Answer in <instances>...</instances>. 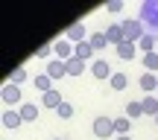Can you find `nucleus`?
I'll use <instances>...</instances> for the list:
<instances>
[{
  "instance_id": "obj_1",
  "label": "nucleus",
  "mask_w": 158,
  "mask_h": 140,
  "mask_svg": "<svg viewBox=\"0 0 158 140\" xmlns=\"http://www.w3.org/2000/svg\"><path fill=\"white\" fill-rule=\"evenodd\" d=\"M138 21L143 23V29H147L149 35H158V0H143Z\"/></svg>"
},
{
  "instance_id": "obj_2",
  "label": "nucleus",
  "mask_w": 158,
  "mask_h": 140,
  "mask_svg": "<svg viewBox=\"0 0 158 140\" xmlns=\"http://www.w3.org/2000/svg\"><path fill=\"white\" fill-rule=\"evenodd\" d=\"M120 26H123V38L132 41V44H135V41H141L143 35H147V29H143V23L138 21V18H126Z\"/></svg>"
},
{
  "instance_id": "obj_3",
  "label": "nucleus",
  "mask_w": 158,
  "mask_h": 140,
  "mask_svg": "<svg viewBox=\"0 0 158 140\" xmlns=\"http://www.w3.org/2000/svg\"><path fill=\"white\" fill-rule=\"evenodd\" d=\"M64 38H68L70 44H82V41H88L91 35H88V26H85V23L79 21V23H70V26H68V32H64Z\"/></svg>"
},
{
  "instance_id": "obj_4",
  "label": "nucleus",
  "mask_w": 158,
  "mask_h": 140,
  "mask_svg": "<svg viewBox=\"0 0 158 140\" xmlns=\"http://www.w3.org/2000/svg\"><path fill=\"white\" fill-rule=\"evenodd\" d=\"M91 73H94V79H100V82H106V79L114 76L111 64H108L106 58H94V62H91Z\"/></svg>"
},
{
  "instance_id": "obj_5",
  "label": "nucleus",
  "mask_w": 158,
  "mask_h": 140,
  "mask_svg": "<svg viewBox=\"0 0 158 140\" xmlns=\"http://www.w3.org/2000/svg\"><path fill=\"white\" fill-rule=\"evenodd\" d=\"M53 53H56L59 62H70L73 58V44L68 38H59V41H53Z\"/></svg>"
},
{
  "instance_id": "obj_6",
  "label": "nucleus",
  "mask_w": 158,
  "mask_h": 140,
  "mask_svg": "<svg viewBox=\"0 0 158 140\" xmlns=\"http://www.w3.org/2000/svg\"><path fill=\"white\" fill-rule=\"evenodd\" d=\"M94 134L102 137V140L111 137V134H114V120H111V117H97V120H94Z\"/></svg>"
},
{
  "instance_id": "obj_7",
  "label": "nucleus",
  "mask_w": 158,
  "mask_h": 140,
  "mask_svg": "<svg viewBox=\"0 0 158 140\" xmlns=\"http://www.w3.org/2000/svg\"><path fill=\"white\" fill-rule=\"evenodd\" d=\"M47 76L56 82V79H62V76H68V62H59V58H50L47 62Z\"/></svg>"
},
{
  "instance_id": "obj_8",
  "label": "nucleus",
  "mask_w": 158,
  "mask_h": 140,
  "mask_svg": "<svg viewBox=\"0 0 158 140\" xmlns=\"http://www.w3.org/2000/svg\"><path fill=\"white\" fill-rule=\"evenodd\" d=\"M0 96H3L6 105H18V102H21V88H18V85H12V82H6Z\"/></svg>"
},
{
  "instance_id": "obj_9",
  "label": "nucleus",
  "mask_w": 158,
  "mask_h": 140,
  "mask_svg": "<svg viewBox=\"0 0 158 140\" xmlns=\"http://www.w3.org/2000/svg\"><path fill=\"white\" fill-rule=\"evenodd\" d=\"M106 38H108V44H114V47H117V44H123V26H120V23H108V26H106Z\"/></svg>"
},
{
  "instance_id": "obj_10",
  "label": "nucleus",
  "mask_w": 158,
  "mask_h": 140,
  "mask_svg": "<svg viewBox=\"0 0 158 140\" xmlns=\"http://www.w3.org/2000/svg\"><path fill=\"white\" fill-rule=\"evenodd\" d=\"M135 56H138V44H132V41H123V44H117V58H123V62H132Z\"/></svg>"
},
{
  "instance_id": "obj_11",
  "label": "nucleus",
  "mask_w": 158,
  "mask_h": 140,
  "mask_svg": "<svg viewBox=\"0 0 158 140\" xmlns=\"http://www.w3.org/2000/svg\"><path fill=\"white\" fill-rule=\"evenodd\" d=\"M23 123V117H21V111H3V129H18V126Z\"/></svg>"
},
{
  "instance_id": "obj_12",
  "label": "nucleus",
  "mask_w": 158,
  "mask_h": 140,
  "mask_svg": "<svg viewBox=\"0 0 158 140\" xmlns=\"http://www.w3.org/2000/svg\"><path fill=\"white\" fill-rule=\"evenodd\" d=\"M141 90H143V94H152V90H158V76H155V73H143V76H141Z\"/></svg>"
},
{
  "instance_id": "obj_13",
  "label": "nucleus",
  "mask_w": 158,
  "mask_h": 140,
  "mask_svg": "<svg viewBox=\"0 0 158 140\" xmlns=\"http://www.w3.org/2000/svg\"><path fill=\"white\" fill-rule=\"evenodd\" d=\"M126 117H129V120L143 117V102L141 99H129V102H126Z\"/></svg>"
},
{
  "instance_id": "obj_14",
  "label": "nucleus",
  "mask_w": 158,
  "mask_h": 140,
  "mask_svg": "<svg viewBox=\"0 0 158 140\" xmlns=\"http://www.w3.org/2000/svg\"><path fill=\"white\" fill-rule=\"evenodd\" d=\"M138 50H143V53H155L158 50V35H143L141 41H138Z\"/></svg>"
},
{
  "instance_id": "obj_15",
  "label": "nucleus",
  "mask_w": 158,
  "mask_h": 140,
  "mask_svg": "<svg viewBox=\"0 0 158 140\" xmlns=\"http://www.w3.org/2000/svg\"><path fill=\"white\" fill-rule=\"evenodd\" d=\"M143 114H147V117H158V96L155 94H149V96H143Z\"/></svg>"
},
{
  "instance_id": "obj_16",
  "label": "nucleus",
  "mask_w": 158,
  "mask_h": 140,
  "mask_svg": "<svg viewBox=\"0 0 158 140\" xmlns=\"http://www.w3.org/2000/svg\"><path fill=\"white\" fill-rule=\"evenodd\" d=\"M88 44L94 47V53H100V50H106V47H108V38H106V32H91Z\"/></svg>"
},
{
  "instance_id": "obj_17",
  "label": "nucleus",
  "mask_w": 158,
  "mask_h": 140,
  "mask_svg": "<svg viewBox=\"0 0 158 140\" xmlns=\"http://www.w3.org/2000/svg\"><path fill=\"white\" fill-rule=\"evenodd\" d=\"M73 56L82 58V62H88L91 56H94V47L88 44V41H82V44H73Z\"/></svg>"
},
{
  "instance_id": "obj_18",
  "label": "nucleus",
  "mask_w": 158,
  "mask_h": 140,
  "mask_svg": "<svg viewBox=\"0 0 158 140\" xmlns=\"http://www.w3.org/2000/svg\"><path fill=\"white\" fill-rule=\"evenodd\" d=\"M141 62H143V70L147 73H158V50L155 53H143Z\"/></svg>"
},
{
  "instance_id": "obj_19",
  "label": "nucleus",
  "mask_w": 158,
  "mask_h": 140,
  "mask_svg": "<svg viewBox=\"0 0 158 140\" xmlns=\"http://www.w3.org/2000/svg\"><path fill=\"white\" fill-rule=\"evenodd\" d=\"M21 117H23V123H32V120L38 117V105H35V102H23L21 105Z\"/></svg>"
},
{
  "instance_id": "obj_20",
  "label": "nucleus",
  "mask_w": 158,
  "mask_h": 140,
  "mask_svg": "<svg viewBox=\"0 0 158 140\" xmlns=\"http://www.w3.org/2000/svg\"><path fill=\"white\" fill-rule=\"evenodd\" d=\"M108 85H111V90H126L129 88V76H126V73H114V76L108 79Z\"/></svg>"
},
{
  "instance_id": "obj_21",
  "label": "nucleus",
  "mask_w": 158,
  "mask_h": 140,
  "mask_svg": "<svg viewBox=\"0 0 158 140\" xmlns=\"http://www.w3.org/2000/svg\"><path fill=\"white\" fill-rule=\"evenodd\" d=\"M32 85H35V90H41V94H50V90H53V79L47 76V73H44V76H35Z\"/></svg>"
},
{
  "instance_id": "obj_22",
  "label": "nucleus",
  "mask_w": 158,
  "mask_h": 140,
  "mask_svg": "<svg viewBox=\"0 0 158 140\" xmlns=\"http://www.w3.org/2000/svg\"><path fill=\"white\" fill-rule=\"evenodd\" d=\"M64 102V96L59 94V90H50V94H44V108H56L59 111V105Z\"/></svg>"
},
{
  "instance_id": "obj_23",
  "label": "nucleus",
  "mask_w": 158,
  "mask_h": 140,
  "mask_svg": "<svg viewBox=\"0 0 158 140\" xmlns=\"http://www.w3.org/2000/svg\"><path fill=\"white\" fill-rule=\"evenodd\" d=\"M129 129H132V120L126 117V114L114 120V131H117V134H129Z\"/></svg>"
},
{
  "instance_id": "obj_24",
  "label": "nucleus",
  "mask_w": 158,
  "mask_h": 140,
  "mask_svg": "<svg viewBox=\"0 0 158 140\" xmlns=\"http://www.w3.org/2000/svg\"><path fill=\"white\" fill-rule=\"evenodd\" d=\"M85 70V62H82V58H70V62H68V76H79V73H82Z\"/></svg>"
},
{
  "instance_id": "obj_25",
  "label": "nucleus",
  "mask_w": 158,
  "mask_h": 140,
  "mask_svg": "<svg viewBox=\"0 0 158 140\" xmlns=\"http://www.w3.org/2000/svg\"><path fill=\"white\" fill-rule=\"evenodd\" d=\"M9 82H12V85H21V82H27V70H23V67L12 70V73H9Z\"/></svg>"
},
{
  "instance_id": "obj_26",
  "label": "nucleus",
  "mask_w": 158,
  "mask_h": 140,
  "mask_svg": "<svg viewBox=\"0 0 158 140\" xmlns=\"http://www.w3.org/2000/svg\"><path fill=\"white\" fill-rule=\"evenodd\" d=\"M59 117L70 120V117H73V105H70V102H62V105H59Z\"/></svg>"
},
{
  "instance_id": "obj_27",
  "label": "nucleus",
  "mask_w": 158,
  "mask_h": 140,
  "mask_svg": "<svg viewBox=\"0 0 158 140\" xmlns=\"http://www.w3.org/2000/svg\"><path fill=\"white\" fill-rule=\"evenodd\" d=\"M106 9L111 12V15H117V12L123 9V3H120V0H111V3H106Z\"/></svg>"
},
{
  "instance_id": "obj_28",
  "label": "nucleus",
  "mask_w": 158,
  "mask_h": 140,
  "mask_svg": "<svg viewBox=\"0 0 158 140\" xmlns=\"http://www.w3.org/2000/svg\"><path fill=\"white\" fill-rule=\"evenodd\" d=\"M50 53H53V47H38V53H35V56H38V58H47Z\"/></svg>"
},
{
  "instance_id": "obj_29",
  "label": "nucleus",
  "mask_w": 158,
  "mask_h": 140,
  "mask_svg": "<svg viewBox=\"0 0 158 140\" xmlns=\"http://www.w3.org/2000/svg\"><path fill=\"white\" fill-rule=\"evenodd\" d=\"M114 140H132L129 134H117V137H114Z\"/></svg>"
},
{
  "instance_id": "obj_30",
  "label": "nucleus",
  "mask_w": 158,
  "mask_h": 140,
  "mask_svg": "<svg viewBox=\"0 0 158 140\" xmlns=\"http://www.w3.org/2000/svg\"><path fill=\"white\" fill-rule=\"evenodd\" d=\"M53 140H62V137H53Z\"/></svg>"
}]
</instances>
